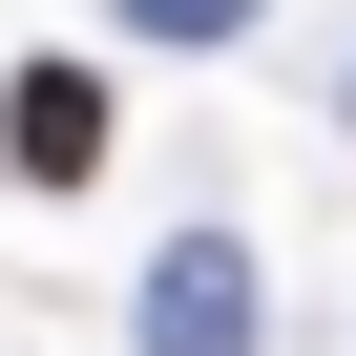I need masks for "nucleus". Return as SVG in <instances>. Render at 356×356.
<instances>
[{
  "label": "nucleus",
  "mask_w": 356,
  "mask_h": 356,
  "mask_svg": "<svg viewBox=\"0 0 356 356\" xmlns=\"http://www.w3.org/2000/svg\"><path fill=\"white\" fill-rule=\"evenodd\" d=\"M147 356H252V273H231L210 231H189V252L147 273Z\"/></svg>",
  "instance_id": "nucleus-2"
},
{
  "label": "nucleus",
  "mask_w": 356,
  "mask_h": 356,
  "mask_svg": "<svg viewBox=\"0 0 356 356\" xmlns=\"http://www.w3.org/2000/svg\"><path fill=\"white\" fill-rule=\"evenodd\" d=\"M105 147H126V105H105V63H22V84H0V168H22V189H84Z\"/></svg>",
  "instance_id": "nucleus-1"
},
{
  "label": "nucleus",
  "mask_w": 356,
  "mask_h": 356,
  "mask_svg": "<svg viewBox=\"0 0 356 356\" xmlns=\"http://www.w3.org/2000/svg\"><path fill=\"white\" fill-rule=\"evenodd\" d=\"M147 22H168V42H231V22H252V0H147Z\"/></svg>",
  "instance_id": "nucleus-3"
}]
</instances>
